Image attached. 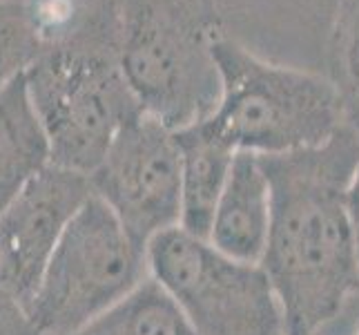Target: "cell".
<instances>
[{"mask_svg":"<svg viewBox=\"0 0 359 335\" xmlns=\"http://www.w3.org/2000/svg\"><path fill=\"white\" fill-rule=\"evenodd\" d=\"M52 164L88 175L141 114L118 65V11L52 43L25 72Z\"/></svg>","mask_w":359,"mask_h":335,"instance_id":"cell-2","label":"cell"},{"mask_svg":"<svg viewBox=\"0 0 359 335\" xmlns=\"http://www.w3.org/2000/svg\"><path fill=\"white\" fill-rule=\"evenodd\" d=\"M92 197L88 175L49 164L0 208V289L27 306L65 228Z\"/></svg>","mask_w":359,"mask_h":335,"instance_id":"cell-8","label":"cell"},{"mask_svg":"<svg viewBox=\"0 0 359 335\" xmlns=\"http://www.w3.org/2000/svg\"><path fill=\"white\" fill-rule=\"evenodd\" d=\"M52 164L25 74L0 88V208Z\"/></svg>","mask_w":359,"mask_h":335,"instance_id":"cell-11","label":"cell"},{"mask_svg":"<svg viewBox=\"0 0 359 335\" xmlns=\"http://www.w3.org/2000/svg\"><path fill=\"white\" fill-rule=\"evenodd\" d=\"M43 49L27 0H0V88L22 77Z\"/></svg>","mask_w":359,"mask_h":335,"instance_id":"cell-14","label":"cell"},{"mask_svg":"<svg viewBox=\"0 0 359 335\" xmlns=\"http://www.w3.org/2000/svg\"><path fill=\"white\" fill-rule=\"evenodd\" d=\"M346 204H348V213L353 219V226L359 235V164L353 170V177L348 181V190H346Z\"/></svg>","mask_w":359,"mask_h":335,"instance_id":"cell-16","label":"cell"},{"mask_svg":"<svg viewBox=\"0 0 359 335\" xmlns=\"http://www.w3.org/2000/svg\"><path fill=\"white\" fill-rule=\"evenodd\" d=\"M92 195L147 248L156 235L179 228L181 177L175 132L139 114L123 128L90 172Z\"/></svg>","mask_w":359,"mask_h":335,"instance_id":"cell-7","label":"cell"},{"mask_svg":"<svg viewBox=\"0 0 359 335\" xmlns=\"http://www.w3.org/2000/svg\"><path fill=\"white\" fill-rule=\"evenodd\" d=\"M259 161L270 185L262 268L288 335H335L339 324L351 335L359 315V270L346 190L359 164V132L344 123L317 147Z\"/></svg>","mask_w":359,"mask_h":335,"instance_id":"cell-1","label":"cell"},{"mask_svg":"<svg viewBox=\"0 0 359 335\" xmlns=\"http://www.w3.org/2000/svg\"><path fill=\"white\" fill-rule=\"evenodd\" d=\"M74 335H194L170 295L147 275Z\"/></svg>","mask_w":359,"mask_h":335,"instance_id":"cell-12","label":"cell"},{"mask_svg":"<svg viewBox=\"0 0 359 335\" xmlns=\"http://www.w3.org/2000/svg\"><path fill=\"white\" fill-rule=\"evenodd\" d=\"M326 79L337 92L344 123L359 132V0H341L328 43Z\"/></svg>","mask_w":359,"mask_h":335,"instance_id":"cell-13","label":"cell"},{"mask_svg":"<svg viewBox=\"0 0 359 335\" xmlns=\"http://www.w3.org/2000/svg\"><path fill=\"white\" fill-rule=\"evenodd\" d=\"M219 101L208 121L237 152L259 157L308 150L344 126L326 74L270 63L241 43H215Z\"/></svg>","mask_w":359,"mask_h":335,"instance_id":"cell-4","label":"cell"},{"mask_svg":"<svg viewBox=\"0 0 359 335\" xmlns=\"http://www.w3.org/2000/svg\"><path fill=\"white\" fill-rule=\"evenodd\" d=\"M357 270H359V235H357Z\"/></svg>","mask_w":359,"mask_h":335,"instance_id":"cell-18","label":"cell"},{"mask_svg":"<svg viewBox=\"0 0 359 335\" xmlns=\"http://www.w3.org/2000/svg\"><path fill=\"white\" fill-rule=\"evenodd\" d=\"M351 335H359V315H357V320H355V327H353V333Z\"/></svg>","mask_w":359,"mask_h":335,"instance_id":"cell-17","label":"cell"},{"mask_svg":"<svg viewBox=\"0 0 359 335\" xmlns=\"http://www.w3.org/2000/svg\"><path fill=\"white\" fill-rule=\"evenodd\" d=\"M221 36L212 0H123L118 65L141 114L172 132L212 117Z\"/></svg>","mask_w":359,"mask_h":335,"instance_id":"cell-3","label":"cell"},{"mask_svg":"<svg viewBox=\"0 0 359 335\" xmlns=\"http://www.w3.org/2000/svg\"><path fill=\"white\" fill-rule=\"evenodd\" d=\"M145 277V246L92 195L69 221L25 306L34 335H74Z\"/></svg>","mask_w":359,"mask_h":335,"instance_id":"cell-5","label":"cell"},{"mask_svg":"<svg viewBox=\"0 0 359 335\" xmlns=\"http://www.w3.org/2000/svg\"><path fill=\"white\" fill-rule=\"evenodd\" d=\"M147 275L177 304L194 335H288L262 264L232 259L181 228L145 248Z\"/></svg>","mask_w":359,"mask_h":335,"instance_id":"cell-6","label":"cell"},{"mask_svg":"<svg viewBox=\"0 0 359 335\" xmlns=\"http://www.w3.org/2000/svg\"><path fill=\"white\" fill-rule=\"evenodd\" d=\"M179 147L181 215L179 228L208 239L210 221L230 177L237 150L208 119L175 132Z\"/></svg>","mask_w":359,"mask_h":335,"instance_id":"cell-10","label":"cell"},{"mask_svg":"<svg viewBox=\"0 0 359 335\" xmlns=\"http://www.w3.org/2000/svg\"><path fill=\"white\" fill-rule=\"evenodd\" d=\"M0 335H34L25 306L5 289H0Z\"/></svg>","mask_w":359,"mask_h":335,"instance_id":"cell-15","label":"cell"},{"mask_svg":"<svg viewBox=\"0 0 359 335\" xmlns=\"http://www.w3.org/2000/svg\"><path fill=\"white\" fill-rule=\"evenodd\" d=\"M270 230V185L257 155L237 152L221 192L208 242L245 264H262Z\"/></svg>","mask_w":359,"mask_h":335,"instance_id":"cell-9","label":"cell"}]
</instances>
